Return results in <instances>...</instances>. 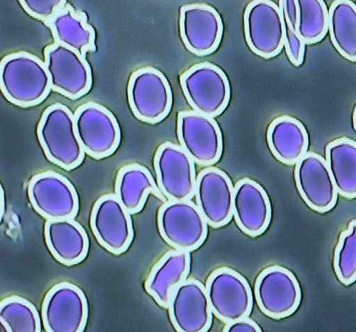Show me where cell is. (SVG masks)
<instances>
[{
    "label": "cell",
    "mask_w": 356,
    "mask_h": 332,
    "mask_svg": "<svg viewBox=\"0 0 356 332\" xmlns=\"http://www.w3.org/2000/svg\"><path fill=\"white\" fill-rule=\"evenodd\" d=\"M22 8L32 17L43 23L67 3L65 0H19Z\"/></svg>",
    "instance_id": "obj_31"
},
{
    "label": "cell",
    "mask_w": 356,
    "mask_h": 332,
    "mask_svg": "<svg viewBox=\"0 0 356 332\" xmlns=\"http://www.w3.org/2000/svg\"><path fill=\"white\" fill-rule=\"evenodd\" d=\"M154 167L158 187L168 200H191L195 196V162L181 146L171 142L159 145Z\"/></svg>",
    "instance_id": "obj_13"
},
{
    "label": "cell",
    "mask_w": 356,
    "mask_h": 332,
    "mask_svg": "<svg viewBox=\"0 0 356 332\" xmlns=\"http://www.w3.org/2000/svg\"><path fill=\"white\" fill-rule=\"evenodd\" d=\"M44 240L54 258L63 265L82 262L89 250V238L84 228L72 218L47 220Z\"/></svg>",
    "instance_id": "obj_21"
},
{
    "label": "cell",
    "mask_w": 356,
    "mask_h": 332,
    "mask_svg": "<svg viewBox=\"0 0 356 332\" xmlns=\"http://www.w3.org/2000/svg\"><path fill=\"white\" fill-rule=\"evenodd\" d=\"M294 179L301 198L311 209L323 213L335 206L339 194L322 156L305 154L296 164Z\"/></svg>",
    "instance_id": "obj_18"
},
{
    "label": "cell",
    "mask_w": 356,
    "mask_h": 332,
    "mask_svg": "<svg viewBox=\"0 0 356 332\" xmlns=\"http://www.w3.org/2000/svg\"><path fill=\"white\" fill-rule=\"evenodd\" d=\"M233 216L246 235L257 237L268 229L272 216L271 204L264 188L249 178L239 180L234 188Z\"/></svg>",
    "instance_id": "obj_20"
},
{
    "label": "cell",
    "mask_w": 356,
    "mask_h": 332,
    "mask_svg": "<svg viewBox=\"0 0 356 332\" xmlns=\"http://www.w3.org/2000/svg\"><path fill=\"white\" fill-rule=\"evenodd\" d=\"M245 41L256 55L269 59L277 56L284 47L285 28L282 13L270 0H254L243 14Z\"/></svg>",
    "instance_id": "obj_7"
},
{
    "label": "cell",
    "mask_w": 356,
    "mask_h": 332,
    "mask_svg": "<svg viewBox=\"0 0 356 332\" xmlns=\"http://www.w3.org/2000/svg\"><path fill=\"white\" fill-rule=\"evenodd\" d=\"M223 331L226 332H259L262 331L259 326L248 317L227 323Z\"/></svg>",
    "instance_id": "obj_32"
},
{
    "label": "cell",
    "mask_w": 356,
    "mask_h": 332,
    "mask_svg": "<svg viewBox=\"0 0 356 332\" xmlns=\"http://www.w3.org/2000/svg\"><path fill=\"white\" fill-rule=\"evenodd\" d=\"M130 215L115 194L102 195L92 208V232L99 244L114 255L125 252L133 241Z\"/></svg>",
    "instance_id": "obj_15"
},
{
    "label": "cell",
    "mask_w": 356,
    "mask_h": 332,
    "mask_svg": "<svg viewBox=\"0 0 356 332\" xmlns=\"http://www.w3.org/2000/svg\"><path fill=\"white\" fill-rule=\"evenodd\" d=\"M158 229L162 238L175 249L192 251L208 235V224L197 204L191 200H168L159 208Z\"/></svg>",
    "instance_id": "obj_4"
},
{
    "label": "cell",
    "mask_w": 356,
    "mask_h": 332,
    "mask_svg": "<svg viewBox=\"0 0 356 332\" xmlns=\"http://www.w3.org/2000/svg\"><path fill=\"white\" fill-rule=\"evenodd\" d=\"M127 98L134 116L149 124L163 120L172 106L169 81L160 70L152 67L138 69L131 74Z\"/></svg>",
    "instance_id": "obj_5"
},
{
    "label": "cell",
    "mask_w": 356,
    "mask_h": 332,
    "mask_svg": "<svg viewBox=\"0 0 356 332\" xmlns=\"http://www.w3.org/2000/svg\"><path fill=\"white\" fill-rule=\"evenodd\" d=\"M254 292L261 311L275 319L293 314L302 299L301 288L296 276L277 265L265 268L258 275Z\"/></svg>",
    "instance_id": "obj_10"
},
{
    "label": "cell",
    "mask_w": 356,
    "mask_h": 332,
    "mask_svg": "<svg viewBox=\"0 0 356 332\" xmlns=\"http://www.w3.org/2000/svg\"><path fill=\"white\" fill-rule=\"evenodd\" d=\"M332 42L346 59L356 61V5L349 0L334 1L329 9Z\"/></svg>",
    "instance_id": "obj_27"
},
{
    "label": "cell",
    "mask_w": 356,
    "mask_h": 332,
    "mask_svg": "<svg viewBox=\"0 0 356 332\" xmlns=\"http://www.w3.org/2000/svg\"><path fill=\"white\" fill-rule=\"evenodd\" d=\"M353 126H354L355 130L356 131V106H355L354 111H353Z\"/></svg>",
    "instance_id": "obj_34"
},
{
    "label": "cell",
    "mask_w": 356,
    "mask_h": 332,
    "mask_svg": "<svg viewBox=\"0 0 356 332\" xmlns=\"http://www.w3.org/2000/svg\"><path fill=\"white\" fill-rule=\"evenodd\" d=\"M41 317L47 332H83L88 317L83 291L67 281L53 285L44 297Z\"/></svg>",
    "instance_id": "obj_9"
},
{
    "label": "cell",
    "mask_w": 356,
    "mask_h": 332,
    "mask_svg": "<svg viewBox=\"0 0 356 332\" xmlns=\"http://www.w3.org/2000/svg\"><path fill=\"white\" fill-rule=\"evenodd\" d=\"M179 25L184 44L195 56L209 55L220 44L222 20L218 12L208 4L193 3L181 6Z\"/></svg>",
    "instance_id": "obj_16"
},
{
    "label": "cell",
    "mask_w": 356,
    "mask_h": 332,
    "mask_svg": "<svg viewBox=\"0 0 356 332\" xmlns=\"http://www.w3.org/2000/svg\"><path fill=\"white\" fill-rule=\"evenodd\" d=\"M37 135L47 158L57 166L70 171L84 160L86 152L76 134L74 115L65 105L56 103L44 110Z\"/></svg>",
    "instance_id": "obj_2"
},
{
    "label": "cell",
    "mask_w": 356,
    "mask_h": 332,
    "mask_svg": "<svg viewBox=\"0 0 356 332\" xmlns=\"http://www.w3.org/2000/svg\"><path fill=\"white\" fill-rule=\"evenodd\" d=\"M234 188L229 176L219 168L208 167L198 174L195 191L196 203L209 226L219 228L231 221Z\"/></svg>",
    "instance_id": "obj_19"
},
{
    "label": "cell",
    "mask_w": 356,
    "mask_h": 332,
    "mask_svg": "<svg viewBox=\"0 0 356 332\" xmlns=\"http://www.w3.org/2000/svg\"><path fill=\"white\" fill-rule=\"evenodd\" d=\"M74 115L76 134L86 153L98 160L116 151L121 132L117 119L108 108L90 101L80 105Z\"/></svg>",
    "instance_id": "obj_8"
},
{
    "label": "cell",
    "mask_w": 356,
    "mask_h": 332,
    "mask_svg": "<svg viewBox=\"0 0 356 332\" xmlns=\"http://www.w3.org/2000/svg\"><path fill=\"white\" fill-rule=\"evenodd\" d=\"M325 160L338 194L346 199L356 198V141L337 138L325 147Z\"/></svg>",
    "instance_id": "obj_26"
},
{
    "label": "cell",
    "mask_w": 356,
    "mask_h": 332,
    "mask_svg": "<svg viewBox=\"0 0 356 332\" xmlns=\"http://www.w3.org/2000/svg\"><path fill=\"white\" fill-rule=\"evenodd\" d=\"M180 146L197 165L211 166L222 153V135L213 117L194 110H182L177 116Z\"/></svg>",
    "instance_id": "obj_14"
},
{
    "label": "cell",
    "mask_w": 356,
    "mask_h": 332,
    "mask_svg": "<svg viewBox=\"0 0 356 332\" xmlns=\"http://www.w3.org/2000/svg\"><path fill=\"white\" fill-rule=\"evenodd\" d=\"M332 264L340 283L348 286L356 281V219L349 222L347 228L341 232Z\"/></svg>",
    "instance_id": "obj_30"
},
{
    "label": "cell",
    "mask_w": 356,
    "mask_h": 332,
    "mask_svg": "<svg viewBox=\"0 0 356 332\" xmlns=\"http://www.w3.org/2000/svg\"><path fill=\"white\" fill-rule=\"evenodd\" d=\"M149 194L162 200L165 199L147 168L131 163L118 170L115 194L130 214L137 213L143 208Z\"/></svg>",
    "instance_id": "obj_25"
},
{
    "label": "cell",
    "mask_w": 356,
    "mask_h": 332,
    "mask_svg": "<svg viewBox=\"0 0 356 332\" xmlns=\"http://www.w3.org/2000/svg\"><path fill=\"white\" fill-rule=\"evenodd\" d=\"M205 287L212 313L220 321L227 324L250 314L252 292L248 281L237 271L219 267L210 274Z\"/></svg>",
    "instance_id": "obj_6"
},
{
    "label": "cell",
    "mask_w": 356,
    "mask_h": 332,
    "mask_svg": "<svg viewBox=\"0 0 356 332\" xmlns=\"http://www.w3.org/2000/svg\"><path fill=\"white\" fill-rule=\"evenodd\" d=\"M4 211H5V196H4V191H3L2 184H1V219H2Z\"/></svg>",
    "instance_id": "obj_33"
},
{
    "label": "cell",
    "mask_w": 356,
    "mask_h": 332,
    "mask_svg": "<svg viewBox=\"0 0 356 332\" xmlns=\"http://www.w3.org/2000/svg\"><path fill=\"white\" fill-rule=\"evenodd\" d=\"M0 322L7 332L41 331V320L35 306L17 295L6 297L1 301Z\"/></svg>",
    "instance_id": "obj_28"
},
{
    "label": "cell",
    "mask_w": 356,
    "mask_h": 332,
    "mask_svg": "<svg viewBox=\"0 0 356 332\" xmlns=\"http://www.w3.org/2000/svg\"><path fill=\"white\" fill-rule=\"evenodd\" d=\"M269 149L280 162L293 165L307 153L309 136L305 126L289 115L274 119L267 130Z\"/></svg>",
    "instance_id": "obj_24"
},
{
    "label": "cell",
    "mask_w": 356,
    "mask_h": 332,
    "mask_svg": "<svg viewBox=\"0 0 356 332\" xmlns=\"http://www.w3.org/2000/svg\"><path fill=\"white\" fill-rule=\"evenodd\" d=\"M297 32L305 44L322 40L329 29V10L322 0H298Z\"/></svg>",
    "instance_id": "obj_29"
},
{
    "label": "cell",
    "mask_w": 356,
    "mask_h": 332,
    "mask_svg": "<svg viewBox=\"0 0 356 332\" xmlns=\"http://www.w3.org/2000/svg\"><path fill=\"white\" fill-rule=\"evenodd\" d=\"M44 58L51 78V90L73 100L90 90L91 67L86 58L77 51L54 42L44 48Z\"/></svg>",
    "instance_id": "obj_12"
},
{
    "label": "cell",
    "mask_w": 356,
    "mask_h": 332,
    "mask_svg": "<svg viewBox=\"0 0 356 332\" xmlns=\"http://www.w3.org/2000/svg\"><path fill=\"white\" fill-rule=\"evenodd\" d=\"M0 88L4 97L17 106L41 103L51 90L44 62L26 51L6 55L0 63Z\"/></svg>",
    "instance_id": "obj_1"
},
{
    "label": "cell",
    "mask_w": 356,
    "mask_h": 332,
    "mask_svg": "<svg viewBox=\"0 0 356 332\" xmlns=\"http://www.w3.org/2000/svg\"><path fill=\"white\" fill-rule=\"evenodd\" d=\"M179 81L194 111L213 117L227 107L230 85L225 73L217 65L207 62L196 63L181 74Z\"/></svg>",
    "instance_id": "obj_3"
},
{
    "label": "cell",
    "mask_w": 356,
    "mask_h": 332,
    "mask_svg": "<svg viewBox=\"0 0 356 332\" xmlns=\"http://www.w3.org/2000/svg\"><path fill=\"white\" fill-rule=\"evenodd\" d=\"M191 260L189 251L174 249L154 265L145 280V289L159 306L168 308L172 292L189 274Z\"/></svg>",
    "instance_id": "obj_22"
},
{
    "label": "cell",
    "mask_w": 356,
    "mask_h": 332,
    "mask_svg": "<svg viewBox=\"0 0 356 332\" xmlns=\"http://www.w3.org/2000/svg\"><path fill=\"white\" fill-rule=\"evenodd\" d=\"M27 192L34 210L47 220L74 219L78 214L79 197L63 175L45 171L32 176Z\"/></svg>",
    "instance_id": "obj_11"
},
{
    "label": "cell",
    "mask_w": 356,
    "mask_h": 332,
    "mask_svg": "<svg viewBox=\"0 0 356 332\" xmlns=\"http://www.w3.org/2000/svg\"><path fill=\"white\" fill-rule=\"evenodd\" d=\"M44 24L50 29L54 42L75 50L84 58L87 52L95 51V31L88 22L86 14L68 2Z\"/></svg>",
    "instance_id": "obj_23"
},
{
    "label": "cell",
    "mask_w": 356,
    "mask_h": 332,
    "mask_svg": "<svg viewBox=\"0 0 356 332\" xmlns=\"http://www.w3.org/2000/svg\"><path fill=\"white\" fill-rule=\"evenodd\" d=\"M168 313L179 332H206L210 329L213 313L206 287L200 281L186 279L172 292Z\"/></svg>",
    "instance_id": "obj_17"
}]
</instances>
